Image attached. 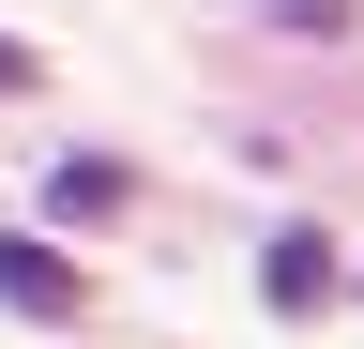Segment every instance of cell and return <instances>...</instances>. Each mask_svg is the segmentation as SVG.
Masks as SVG:
<instances>
[{
    "label": "cell",
    "mask_w": 364,
    "mask_h": 349,
    "mask_svg": "<svg viewBox=\"0 0 364 349\" xmlns=\"http://www.w3.org/2000/svg\"><path fill=\"white\" fill-rule=\"evenodd\" d=\"M122 198H136V183H122V152H61V167H46V213H61V228H107Z\"/></svg>",
    "instance_id": "3"
},
{
    "label": "cell",
    "mask_w": 364,
    "mask_h": 349,
    "mask_svg": "<svg viewBox=\"0 0 364 349\" xmlns=\"http://www.w3.org/2000/svg\"><path fill=\"white\" fill-rule=\"evenodd\" d=\"M0 304H16V319H46V334H61V319H91V274H76L61 243H31V228H0Z\"/></svg>",
    "instance_id": "1"
},
{
    "label": "cell",
    "mask_w": 364,
    "mask_h": 349,
    "mask_svg": "<svg viewBox=\"0 0 364 349\" xmlns=\"http://www.w3.org/2000/svg\"><path fill=\"white\" fill-rule=\"evenodd\" d=\"M334 289H349V258H334V228H273V258H258V304H273V319H318Z\"/></svg>",
    "instance_id": "2"
},
{
    "label": "cell",
    "mask_w": 364,
    "mask_h": 349,
    "mask_svg": "<svg viewBox=\"0 0 364 349\" xmlns=\"http://www.w3.org/2000/svg\"><path fill=\"white\" fill-rule=\"evenodd\" d=\"M31 76H46V61H31V46H16V31H0V92H31Z\"/></svg>",
    "instance_id": "5"
},
{
    "label": "cell",
    "mask_w": 364,
    "mask_h": 349,
    "mask_svg": "<svg viewBox=\"0 0 364 349\" xmlns=\"http://www.w3.org/2000/svg\"><path fill=\"white\" fill-rule=\"evenodd\" d=\"M289 31H364V0H273Z\"/></svg>",
    "instance_id": "4"
}]
</instances>
